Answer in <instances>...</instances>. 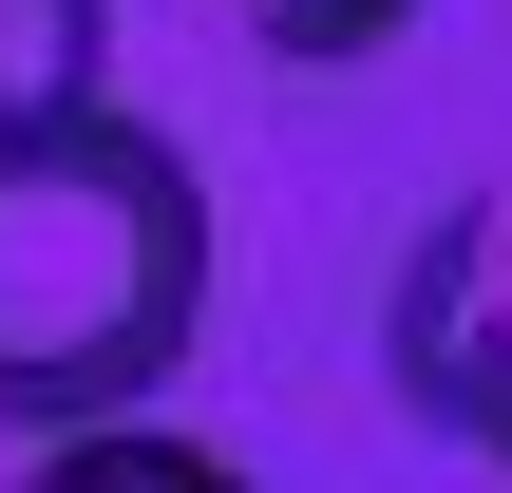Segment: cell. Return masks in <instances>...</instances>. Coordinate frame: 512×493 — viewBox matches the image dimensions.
I'll return each mask as SVG.
<instances>
[{
  "label": "cell",
  "mask_w": 512,
  "mask_h": 493,
  "mask_svg": "<svg viewBox=\"0 0 512 493\" xmlns=\"http://www.w3.org/2000/svg\"><path fill=\"white\" fill-rule=\"evenodd\" d=\"M266 57H304V76H342V57H380V38H418V0H228Z\"/></svg>",
  "instance_id": "5b68a950"
},
{
  "label": "cell",
  "mask_w": 512,
  "mask_h": 493,
  "mask_svg": "<svg viewBox=\"0 0 512 493\" xmlns=\"http://www.w3.org/2000/svg\"><path fill=\"white\" fill-rule=\"evenodd\" d=\"M209 323V171L152 114L0 133V437L152 418Z\"/></svg>",
  "instance_id": "6da1fadb"
},
{
  "label": "cell",
  "mask_w": 512,
  "mask_h": 493,
  "mask_svg": "<svg viewBox=\"0 0 512 493\" xmlns=\"http://www.w3.org/2000/svg\"><path fill=\"white\" fill-rule=\"evenodd\" d=\"M380 380H399V418H437L456 456L512 475V171L418 209L399 285H380Z\"/></svg>",
  "instance_id": "7a4b0ae2"
},
{
  "label": "cell",
  "mask_w": 512,
  "mask_h": 493,
  "mask_svg": "<svg viewBox=\"0 0 512 493\" xmlns=\"http://www.w3.org/2000/svg\"><path fill=\"white\" fill-rule=\"evenodd\" d=\"M19 493H247L209 437H152V418H95V437H38Z\"/></svg>",
  "instance_id": "277c9868"
},
{
  "label": "cell",
  "mask_w": 512,
  "mask_h": 493,
  "mask_svg": "<svg viewBox=\"0 0 512 493\" xmlns=\"http://www.w3.org/2000/svg\"><path fill=\"white\" fill-rule=\"evenodd\" d=\"M114 114V0H0V133Z\"/></svg>",
  "instance_id": "3957f363"
}]
</instances>
